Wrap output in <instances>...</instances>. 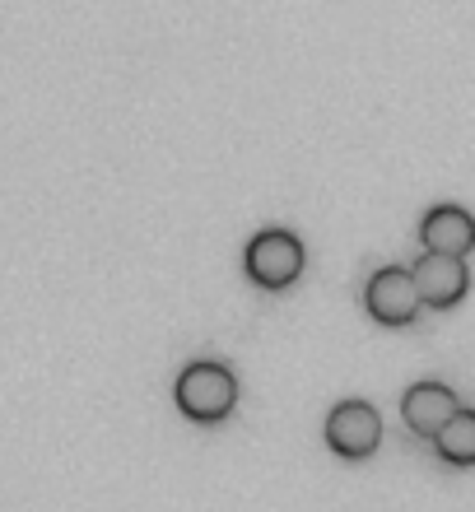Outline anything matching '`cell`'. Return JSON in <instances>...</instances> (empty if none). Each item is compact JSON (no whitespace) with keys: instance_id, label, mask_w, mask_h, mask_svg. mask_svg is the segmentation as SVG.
Returning <instances> with one entry per match:
<instances>
[{"instance_id":"6","label":"cell","mask_w":475,"mask_h":512,"mask_svg":"<svg viewBox=\"0 0 475 512\" xmlns=\"http://www.w3.org/2000/svg\"><path fill=\"white\" fill-rule=\"evenodd\" d=\"M457 410H462V401H457V391L443 387V382H415V387L401 396V415H406L410 433H420V438H438V429H443Z\"/></svg>"},{"instance_id":"4","label":"cell","mask_w":475,"mask_h":512,"mask_svg":"<svg viewBox=\"0 0 475 512\" xmlns=\"http://www.w3.org/2000/svg\"><path fill=\"white\" fill-rule=\"evenodd\" d=\"M364 303L373 312V322L382 326H410L415 312L424 308L420 298V284H415V270L406 266H382L364 289Z\"/></svg>"},{"instance_id":"1","label":"cell","mask_w":475,"mask_h":512,"mask_svg":"<svg viewBox=\"0 0 475 512\" xmlns=\"http://www.w3.org/2000/svg\"><path fill=\"white\" fill-rule=\"evenodd\" d=\"M233 405H238V382L224 364H187L182 368V378H177V410L196 424H219V419L229 415Z\"/></svg>"},{"instance_id":"5","label":"cell","mask_w":475,"mask_h":512,"mask_svg":"<svg viewBox=\"0 0 475 512\" xmlns=\"http://www.w3.org/2000/svg\"><path fill=\"white\" fill-rule=\"evenodd\" d=\"M415 284H420L424 308H457L471 289V275H466L462 256H443V252H424L415 261Z\"/></svg>"},{"instance_id":"3","label":"cell","mask_w":475,"mask_h":512,"mask_svg":"<svg viewBox=\"0 0 475 512\" xmlns=\"http://www.w3.org/2000/svg\"><path fill=\"white\" fill-rule=\"evenodd\" d=\"M326 443L331 452L345 461H364L378 452L382 443V419L368 401H340L331 415H326Z\"/></svg>"},{"instance_id":"8","label":"cell","mask_w":475,"mask_h":512,"mask_svg":"<svg viewBox=\"0 0 475 512\" xmlns=\"http://www.w3.org/2000/svg\"><path fill=\"white\" fill-rule=\"evenodd\" d=\"M434 447H438V457L452 461V466H475V410H457L438 429Z\"/></svg>"},{"instance_id":"2","label":"cell","mask_w":475,"mask_h":512,"mask_svg":"<svg viewBox=\"0 0 475 512\" xmlns=\"http://www.w3.org/2000/svg\"><path fill=\"white\" fill-rule=\"evenodd\" d=\"M243 266H247V275H252V284L280 294V289H289V284L303 275V243L285 229H266L247 243Z\"/></svg>"},{"instance_id":"7","label":"cell","mask_w":475,"mask_h":512,"mask_svg":"<svg viewBox=\"0 0 475 512\" xmlns=\"http://www.w3.org/2000/svg\"><path fill=\"white\" fill-rule=\"evenodd\" d=\"M424 252H443V256H466L475 247V219L462 205H434L420 224Z\"/></svg>"}]
</instances>
